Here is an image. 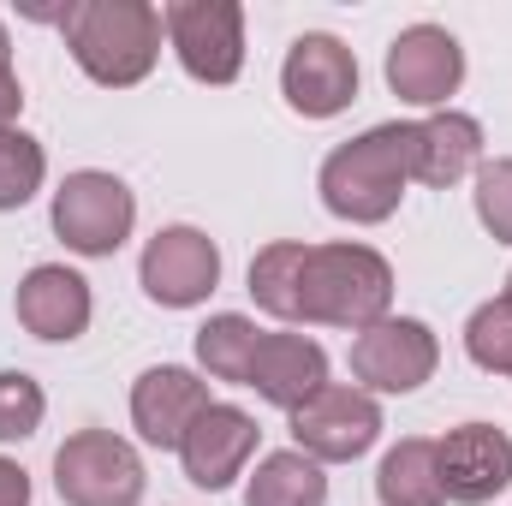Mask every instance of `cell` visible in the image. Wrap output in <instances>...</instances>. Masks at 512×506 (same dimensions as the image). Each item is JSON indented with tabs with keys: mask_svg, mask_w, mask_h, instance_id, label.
<instances>
[{
	"mask_svg": "<svg viewBox=\"0 0 512 506\" xmlns=\"http://www.w3.org/2000/svg\"><path fill=\"white\" fill-rule=\"evenodd\" d=\"M60 36L84 78H96L102 90H131L155 72L167 24L149 0H72Z\"/></svg>",
	"mask_w": 512,
	"mask_h": 506,
	"instance_id": "1",
	"label": "cell"
},
{
	"mask_svg": "<svg viewBox=\"0 0 512 506\" xmlns=\"http://www.w3.org/2000/svg\"><path fill=\"white\" fill-rule=\"evenodd\" d=\"M411 131H417V120H387V126H370L364 137L340 143L322 161L316 191H322L328 215H340L352 227H382L411 185Z\"/></svg>",
	"mask_w": 512,
	"mask_h": 506,
	"instance_id": "2",
	"label": "cell"
},
{
	"mask_svg": "<svg viewBox=\"0 0 512 506\" xmlns=\"http://www.w3.org/2000/svg\"><path fill=\"white\" fill-rule=\"evenodd\" d=\"M393 316V268L382 251L370 245H310L304 256V304H298V322H316V328H376Z\"/></svg>",
	"mask_w": 512,
	"mask_h": 506,
	"instance_id": "3",
	"label": "cell"
},
{
	"mask_svg": "<svg viewBox=\"0 0 512 506\" xmlns=\"http://www.w3.org/2000/svg\"><path fill=\"white\" fill-rule=\"evenodd\" d=\"M54 489L66 506H137L149 477L126 435L114 429H78L54 453Z\"/></svg>",
	"mask_w": 512,
	"mask_h": 506,
	"instance_id": "4",
	"label": "cell"
},
{
	"mask_svg": "<svg viewBox=\"0 0 512 506\" xmlns=\"http://www.w3.org/2000/svg\"><path fill=\"white\" fill-rule=\"evenodd\" d=\"M137 227V197L120 173L78 167L54 191V233L60 245L78 256H114Z\"/></svg>",
	"mask_w": 512,
	"mask_h": 506,
	"instance_id": "5",
	"label": "cell"
},
{
	"mask_svg": "<svg viewBox=\"0 0 512 506\" xmlns=\"http://www.w3.org/2000/svg\"><path fill=\"white\" fill-rule=\"evenodd\" d=\"M292 441L316 465H352L382 441V405L352 381H328L292 411Z\"/></svg>",
	"mask_w": 512,
	"mask_h": 506,
	"instance_id": "6",
	"label": "cell"
},
{
	"mask_svg": "<svg viewBox=\"0 0 512 506\" xmlns=\"http://www.w3.org/2000/svg\"><path fill=\"white\" fill-rule=\"evenodd\" d=\"M167 48L197 84H233L245 72V6L239 0H173L161 12Z\"/></svg>",
	"mask_w": 512,
	"mask_h": 506,
	"instance_id": "7",
	"label": "cell"
},
{
	"mask_svg": "<svg viewBox=\"0 0 512 506\" xmlns=\"http://www.w3.org/2000/svg\"><path fill=\"white\" fill-rule=\"evenodd\" d=\"M441 364V340L417 316H387L352 334V387L364 393H417Z\"/></svg>",
	"mask_w": 512,
	"mask_h": 506,
	"instance_id": "8",
	"label": "cell"
},
{
	"mask_svg": "<svg viewBox=\"0 0 512 506\" xmlns=\"http://www.w3.org/2000/svg\"><path fill=\"white\" fill-rule=\"evenodd\" d=\"M387 90L405 108H447L465 84V48L447 24H405L387 42Z\"/></svg>",
	"mask_w": 512,
	"mask_h": 506,
	"instance_id": "9",
	"label": "cell"
},
{
	"mask_svg": "<svg viewBox=\"0 0 512 506\" xmlns=\"http://www.w3.org/2000/svg\"><path fill=\"white\" fill-rule=\"evenodd\" d=\"M280 90H286V108L304 114V120H334L358 102V54L328 36V30H304L292 48H286V66H280Z\"/></svg>",
	"mask_w": 512,
	"mask_h": 506,
	"instance_id": "10",
	"label": "cell"
},
{
	"mask_svg": "<svg viewBox=\"0 0 512 506\" xmlns=\"http://www.w3.org/2000/svg\"><path fill=\"white\" fill-rule=\"evenodd\" d=\"M137 280L161 310H197L221 286V245L203 227H161L143 245Z\"/></svg>",
	"mask_w": 512,
	"mask_h": 506,
	"instance_id": "11",
	"label": "cell"
},
{
	"mask_svg": "<svg viewBox=\"0 0 512 506\" xmlns=\"http://www.w3.org/2000/svg\"><path fill=\"white\" fill-rule=\"evenodd\" d=\"M435 471L453 506H489L512 489V435L495 423H459L435 441Z\"/></svg>",
	"mask_w": 512,
	"mask_h": 506,
	"instance_id": "12",
	"label": "cell"
},
{
	"mask_svg": "<svg viewBox=\"0 0 512 506\" xmlns=\"http://www.w3.org/2000/svg\"><path fill=\"white\" fill-rule=\"evenodd\" d=\"M256 441H262V429H256L251 411L215 399V405L185 429V441H179V465H185V477H191L197 489L221 495V489H233V483L251 471Z\"/></svg>",
	"mask_w": 512,
	"mask_h": 506,
	"instance_id": "13",
	"label": "cell"
},
{
	"mask_svg": "<svg viewBox=\"0 0 512 506\" xmlns=\"http://www.w3.org/2000/svg\"><path fill=\"white\" fill-rule=\"evenodd\" d=\"M209 405H215L209 381L197 376V370H185V364H155V370H143V376L131 381V429L149 447H161V453H179L185 429Z\"/></svg>",
	"mask_w": 512,
	"mask_h": 506,
	"instance_id": "14",
	"label": "cell"
},
{
	"mask_svg": "<svg viewBox=\"0 0 512 506\" xmlns=\"http://www.w3.org/2000/svg\"><path fill=\"white\" fill-rule=\"evenodd\" d=\"M24 334L48 340V346H72L90 316H96V298H90V280L66 262H36L24 280H18V298H12Z\"/></svg>",
	"mask_w": 512,
	"mask_h": 506,
	"instance_id": "15",
	"label": "cell"
},
{
	"mask_svg": "<svg viewBox=\"0 0 512 506\" xmlns=\"http://www.w3.org/2000/svg\"><path fill=\"white\" fill-rule=\"evenodd\" d=\"M245 387H256L268 405H280V411L292 417L310 393L328 387V352H322L310 334H262Z\"/></svg>",
	"mask_w": 512,
	"mask_h": 506,
	"instance_id": "16",
	"label": "cell"
},
{
	"mask_svg": "<svg viewBox=\"0 0 512 506\" xmlns=\"http://www.w3.org/2000/svg\"><path fill=\"white\" fill-rule=\"evenodd\" d=\"M477 167H483V126L471 114L441 108V114L417 120V131H411V179L417 185L447 191V185L471 179Z\"/></svg>",
	"mask_w": 512,
	"mask_h": 506,
	"instance_id": "17",
	"label": "cell"
},
{
	"mask_svg": "<svg viewBox=\"0 0 512 506\" xmlns=\"http://www.w3.org/2000/svg\"><path fill=\"white\" fill-rule=\"evenodd\" d=\"M376 501L382 506H441L447 501L429 435H405L399 447L382 453V465H376Z\"/></svg>",
	"mask_w": 512,
	"mask_h": 506,
	"instance_id": "18",
	"label": "cell"
},
{
	"mask_svg": "<svg viewBox=\"0 0 512 506\" xmlns=\"http://www.w3.org/2000/svg\"><path fill=\"white\" fill-rule=\"evenodd\" d=\"M245 506H328V477L316 459H304L298 447L286 453H262L245 483Z\"/></svg>",
	"mask_w": 512,
	"mask_h": 506,
	"instance_id": "19",
	"label": "cell"
},
{
	"mask_svg": "<svg viewBox=\"0 0 512 506\" xmlns=\"http://www.w3.org/2000/svg\"><path fill=\"white\" fill-rule=\"evenodd\" d=\"M304 239H274L251 256V298L256 310H268L274 322H298V304H304Z\"/></svg>",
	"mask_w": 512,
	"mask_h": 506,
	"instance_id": "20",
	"label": "cell"
},
{
	"mask_svg": "<svg viewBox=\"0 0 512 506\" xmlns=\"http://www.w3.org/2000/svg\"><path fill=\"white\" fill-rule=\"evenodd\" d=\"M256 346H262V328L251 316H239V310H221V316H209L197 328V364L215 381H239L245 387L256 364Z\"/></svg>",
	"mask_w": 512,
	"mask_h": 506,
	"instance_id": "21",
	"label": "cell"
},
{
	"mask_svg": "<svg viewBox=\"0 0 512 506\" xmlns=\"http://www.w3.org/2000/svg\"><path fill=\"white\" fill-rule=\"evenodd\" d=\"M48 179V155L30 131H0V209H24Z\"/></svg>",
	"mask_w": 512,
	"mask_h": 506,
	"instance_id": "22",
	"label": "cell"
},
{
	"mask_svg": "<svg viewBox=\"0 0 512 506\" xmlns=\"http://www.w3.org/2000/svg\"><path fill=\"white\" fill-rule=\"evenodd\" d=\"M465 352H471L477 370L512 376V304L507 298H489V304L471 310V322H465Z\"/></svg>",
	"mask_w": 512,
	"mask_h": 506,
	"instance_id": "23",
	"label": "cell"
},
{
	"mask_svg": "<svg viewBox=\"0 0 512 506\" xmlns=\"http://www.w3.org/2000/svg\"><path fill=\"white\" fill-rule=\"evenodd\" d=\"M48 417V393L42 381L24 376V370H0V447L12 441H30Z\"/></svg>",
	"mask_w": 512,
	"mask_h": 506,
	"instance_id": "24",
	"label": "cell"
},
{
	"mask_svg": "<svg viewBox=\"0 0 512 506\" xmlns=\"http://www.w3.org/2000/svg\"><path fill=\"white\" fill-rule=\"evenodd\" d=\"M471 203H477L483 233H489L495 245H512V155H495V161L477 167V191H471Z\"/></svg>",
	"mask_w": 512,
	"mask_h": 506,
	"instance_id": "25",
	"label": "cell"
},
{
	"mask_svg": "<svg viewBox=\"0 0 512 506\" xmlns=\"http://www.w3.org/2000/svg\"><path fill=\"white\" fill-rule=\"evenodd\" d=\"M18 114H24V84L12 66H0V131H18Z\"/></svg>",
	"mask_w": 512,
	"mask_h": 506,
	"instance_id": "26",
	"label": "cell"
},
{
	"mask_svg": "<svg viewBox=\"0 0 512 506\" xmlns=\"http://www.w3.org/2000/svg\"><path fill=\"white\" fill-rule=\"evenodd\" d=\"M0 506H30V477L18 459H0Z\"/></svg>",
	"mask_w": 512,
	"mask_h": 506,
	"instance_id": "27",
	"label": "cell"
},
{
	"mask_svg": "<svg viewBox=\"0 0 512 506\" xmlns=\"http://www.w3.org/2000/svg\"><path fill=\"white\" fill-rule=\"evenodd\" d=\"M0 66H12V36H6V24H0Z\"/></svg>",
	"mask_w": 512,
	"mask_h": 506,
	"instance_id": "28",
	"label": "cell"
},
{
	"mask_svg": "<svg viewBox=\"0 0 512 506\" xmlns=\"http://www.w3.org/2000/svg\"><path fill=\"white\" fill-rule=\"evenodd\" d=\"M501 298H507V304H512V274H507V292H501Z\"/></svg>",
	"mask_w": 512,
	"mask_h": 506,
	"instance_id": "29",
	"label": "cell"
}]
</instances>
